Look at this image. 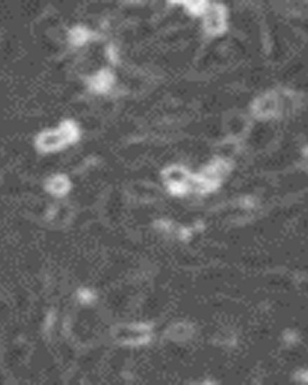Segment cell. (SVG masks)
<instances>
[{
    "instance_id": "obj_1",
    "label": "cell",
    "mask_w": 308,
    "mask_h": 385,
    "mask_svg": "<svg viewBox=\"0 0 308 385\" xmlns=\"http://www.w3.org/2000/svg\"><path fill=\"white\" fill-rule=\"evenodd\" d=\"M82 134L76 119L64 118L57 126L40 130L33 138V148L40 155H57L79 144Z\"/></svg>"
},
{
    "instance_id": "obj_2",
    "label": "cell",
    "mask_w": 308,
    "mask_h": 385,
    "mask_svg": "<svg viewBox=\"0 0 308 385\" xmlns=\"http://www.w3.org/2000/svg\"><path fill=\"white\" fill-rule=\"evenodd\" d=\"M286 98L278 91L263 93L253 104V114L260 119H270L281 116L286 108Z\"/></svg>"
},
{
    "instance_id": "obj_3",
    "label": "cell",
    "mask_w": 308,
    "mask_h": 385,
    "mask_svg": "<svg viewBox=\"0 0 308 385\" xmlns=\"http://www.w3.org/2000/svg\"><path fill=\"white\" fill-rule=\"evenodd\" d=\"M163 183L168 192L173 196H182L187 194L191 188L192 176L185 168L178 165H170L161 173Z\"/></svg>"
},
{
    "instance_id": "obj_4",
    "label": "cell",
    "mask_w": 308,
    "mask_h": 385,
    "mask_svg": "<svg viewBox=\"0 0 308 385\" xmlns=\"http://www.w3.org/2000/svg\"><path fill=\"white\" fill-rule=\"evenodd\" d=\"M114 337L120 344L133 347L145 345L151 340L152 327L144 322L124 325L116 327Z\"/></svg>"
},
{
    "instance_id": "obj_5",
    "label": "cell",
    "mask_w": 308,
    "mask_h": 385,
    "mask_svg": "<svg viewBox=\"0 0 308 385\" xmlns=\"http://www.w3.org/2000/svg\"><path fill=\"white\" fill-rule=\"evenodd\" d=\"M204 31L210 36H219L225 33L227 27V12L222 4H209L203 15Z\"/></svg>"
},
{
    "instance_id": "obj_6",
    "label": "cell",
    "mask_w": 308,
    "mask_h": 385,
    "mask_svg": "<svg viewBox=\"0 0 308 385\" xmlns=\"http://www.w3.org/2000/svg\"><path fill=\"white\" fill-rule=\"evenodd\" d=\"M116 84V75L109 67H102L92 74L88 75L85 80L87 90L95 96L107 95L113 90Z\"/></svg>"
},
{
    "instance_id": "obj_7",
    "label": "cell",
    "mask_w": 308,
    "mask_h": 385,
    "mask_svg": "<svg viewBox=\"0 0 308 385\" xmlns=\"http://www.w3.org/2000/svg\"><path fill=\"white\" fill-rule=\"evenodd\" d=\"M43 191L49 197L57 200L66 199L71 194L74 183L69 174L66 173H53L46 176L43 183Z\"/></svg>"
},
{
    "instance_id": "obj_8",
    "label": "cell",
    "mask_w": 308,
    "mask_h": 385,
    "mask_svg": "<svg viewBox=\"0 0 308 385\" xmlns=\"http://www.w3.org/2000/svg\"><path fill=\"white\" fill-rule=\"evenodd\" d=\"M97 34L89 26L76 23L69 26L66 32V41L72 48H82L95 40Z\"/></svg>"
},
{
    "instance_id": "obj_9",
    "label": "cell",
    "mask_w": 308,
    "mask_h": 385,
    "mask_svg": "<svg viewBox=\"0 0 308 385\" xmlns=\"http://www.w3.org/2000/svg\"><path fill=\"white\" fill-rule=\"evenodd\" d=\"M178 4L183 5L191 15L195 17H201L206 14L209 2L207 1H183L178 2Z\"/></svg>"
},
{
    "instance_id": "obj_10",
    "label": "cell",
    "mask_w": 308,
    "mask_h": 385,
    "mask_svg": "<svg viewBox=\"0 0 308 385\" xmlns=\"http://www.w3.org/2000/svg\"><path fill=\"white\" fill-rule=\"evenodd\" d=\"M76 298L81 304H89L94 300V294L89 289L81 288L77 291Z\"/></svg>"
},
{
    "instance_id": "obj_11",
    "label": "cell",
    "mask_w": 308,
    "mask_h": 385,
    "mask_svg": "<svg viewBox=\"0 0 308 385\" xmlns=\"http://www.w3.org/2000/svg\"><path fill=\"white\" fill-rule=\"evenodd\" d=\"M106 56H107L108 59L111 61V63H116L118 61V52L115 46H109L107 48V52H106Z\"/></svg>"
}]
</instances>
